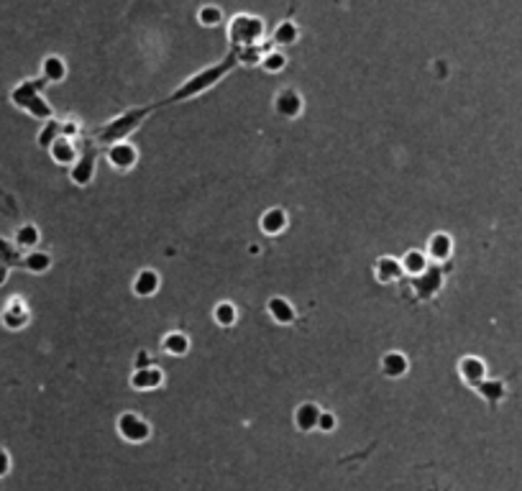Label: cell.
Returning a JSON list of instances; mask_svg holds the SVG:
<instances>
[{"instance_id": "obj_1", "label": "cell", "mask_w": 522, "mask_h": 491, "mask_svg": "<svg viewBox=\"0 0 522 491\" xmlns=\"http://www.w3.org/2000/svg\"><path fill=\"white\" fill-rule=\"evenodd\" d=\"M238 70V59H236V52H228L220 59V62L210 64L205 70L195 72V74H189L187 80L180 82V87L171 92L169 98L162 100V107L164 105H174V103H187V100H195L200 95H205L207 90H213L218 82H223L231 72Z\"/></svg>"}, {"instance_id": "obj_35", "label": "cell", "mask_w": 522, "mask_h": 491, "mask_svg": "<svg viewBox=\"0 0 522 491\" xmlns=\"http://www.w3.org/2000/svg\"><path fill=\"white\" fill-rule=\"evenodd\" d=\"M62 136L74 141L80 136V121H62Z\"/></svg>"}, {"instance_id": "obj_22", "label": "cell", "mask_w": 522, "mask_h": 491, "mask_svg": "<svg viewBox=\"0 0 522 491\" xmlns=\"http://www.w3.org/2000/svg\"><path fill=\"white\" fill-rule=\"evenodd\" d=\"M474 392H477L479 397H481V399L492 407V410H497V404L507 397V384H504L502 379H484V382H481Z\"/></svg>"}, {"instance_id": "obj_5", "label": "cell", "mask_w": 522, "mask_h": 491, "mask_svg": "<svg viewBox=\"0 0 522 491\" xmlns=\"http://www.w3.org/2000/svg\"><path fill=\"white\" fill-rule=\"evenodd\" d=\"M116 430L121 440H126L131 446H141L152 438V425L136 412H121L116 417Z\"/></svg>"}, {"instance_id": "obj_28", "label": "cell", "mask_w": 522, "mask_h": 491, "mask_svg": "<svg viewBox=\"0 0 522 491\" xmlns=\"http://www.w3.org/2000/svg\"><path fill=\"white\" fill-rule=\"evenodd\" d=\"M213 320H216V325H220V328H233L236 322H238V307H236L233 302H228V300L218 302L216 307H213Z\"/></svg>"}, {"instance_id": "obj_20", "label": "cell", "mask_w": 522, "mask_h": 491, "mask_svg": "<svg viewBox=\"0 0 522 491\" xmlns=\"http://www.w3.org/2000/svg\"><path fill=\"white\" fill-rule=\"evenodd\" d=\"M379 366H382V374L387 379H402L410 371V358L402 351H387L379 361Z\"/></svg>"}, {"instance_id": "obj_3", "label": "cell", "mask_w": 522, "mask_h": 491, "mask_svg": "<svg viewBox=\"0 0 522 491\" xmlns=\"http://www.w3.org/2000/svg\"><path fill=\"white\" fill-rule=\"evenodd\" d=\"M44 87L46 82L41 77H28V80H21L16 87L10 90V103L23 110L26 116H31L34 121H52L54 118V107L49 105V100L44 98Z\"/></svg>"}, {"instance_id": "obj_21", "label": "cell", "mask_w": 522, "mask_h": 491, "mask_svg": "<svg viewBox=\"0 0 522 491\" xmlns=\"http://www.w3.org/2000/svg\"><path fill=\"white\" fill-rule=\"evenodd\" d=\"M49 156H52V161L59 164V167H72L74 161L80 159V152H77V146H74L72 138L59 136V138L49 146Z\"/></svg>"}, {"instance_id": "obj_15", "label": "cell", "mask_w": 522, "mask_h": 491, "mask_svg": "<svg viewBox=\"0 0 522 491\" xmlns=\"http://www.w3.org/2000/svg\"><path fill=\"white\" fill-rule=\"evenodd\" d=\"M459 376L468 389H477L486 379V364L479 356H463L459 361Z\"/></svg>"}, {"instance_id": "obj_38", "label": "cell", "mask_w": 522, "mask_h": 491, "mask_svg": "<svg viewBox=\"0 0 522 491\" xmlns=\"http://www.w3.org/2000/svg\"><path fill=\"white\" fill-rule=\"evenodd\" d=\"M8 277H10V267H6V264H0V286L8 282Z\"/></svg>"}, {"instance_id": "obj_14", "label": "cell", "mask_w": 522, "mask_h": 491, "mask_svg": "<svg viewBox=\"0 0 522 491\" xmlns=\"http://www.w3.org/2000/svg\"><path fill=\"white\" fill-rule=\"evenodd\" d=\"M267 315H269L271 322H277V325H295V322H297L295 304L289 302L287 297H280V295L267 300Z\"/></svg>"}, {"instance_id": "obj_7", "label": "cell", "mask_w": 522, "mask_h": 491, "mask_svg": "<svg viewBox=\"0 0 522 491\" xmlns=\"http://www.w3.org/2000/svg\"><path fill=\"white\" fill-rule=\"evenodd\" d=\"M95 171H98V154H95V149H87L70 167V182H72L74 187H87L95 179Z\"/></svg>"}, {"instance_id": "obj_36", "label": "cell", "mask_w": 522, "mask_h": 491, "mask_svg": "<svg viewBox=\"0 0 522 491\" xmlns=\"http://www.w3.org/2000/svg\"><path fill=\"white\" fill-rule=\"evenodd\" d=\"M10 466H13L10 453L6 450V448H0V479H6V476L10 474Z\"/></svg>"}, {"instance_id": "obj_12", "label": "cell", "mask_w": 522, "mask_h": 491, "mask_svg": "<svg viewBox=\"0 0 522 491\" xmlns=\"http://www.w3.org/2000/svg\"><path fill=\"white\" fill-rule=\"evenodd\" d=\"M425 253H428V259L432 264H448L450 256H453V238H450L448 233H432L430 238H428V246H425Z\"/></svg>"}, {"instance_id": "obj_2", "label": "cell", "mask_w": 522, "mask_h": 491, "mask_svg": "<svg viewBox=\"0 0 522 491\" xmlns=\"http://www.w3.org/2000/svg\"><path fill=\"white\" fill-rule=\"evenodd\" d=\"M162 107V103H152V105H141V107H131L126 113H121V116L110 118L108 123H103L100 128H95V134H92V141L98 143V146H113V143H121V141H128V136L136 134L141 125L146 123V118L156 113Z\"/></svg>"}, {"instance_id": "obj_24", "label": "cell", "mask_w": 522, "mask_h": 491, "mask_svg": "<svg viewBox=\"0 0 522 491\" xmlns=\"http://www.w3.org/2000/svg\"><path fill=\"white\" fill-rule=\"evenodd\" d=\"M300 41V26L292 18H284L277 23V28L271 31V44L274 46H292Z\"/></svg>"}, {"instance_id": "obj_18", "label": "cell", "mask_w": 522, "mask_h": 491, "mask_svg": "<svg viewBox=\"0 0 522 491\" xmlns=\"http://www.w3.org/2000/svg\"><path fill=\"white\" fill-rule=\"evenodd\" d=\"M67 62H64L59 54H49L41 59V72H39V77L46 82V85H62L67 80Z\"/></svg>"}, {"instance_id": "obj_11", "label": "cell", "mask_w": 522, "mask_h": 491, "mask_svg": "<svg viewBox=\"0 0 522 491\" xmlns=\"http://www.w3.org/2000/svg\"><path fill=\"white\" fill-rule=\"evenodd\" d=\"M28 320H31V315H28L26 302H23L21 297H10L6 310L0 313V322H3L8 331H21V328L28 325Z\"/></svg>"}, {"instance_id": "obj_10", "label": "cell", "mask_w": 522, "mask_h": 491, "mask_svg": "<svg viewBox=\"0 0 522 491\" xmlns=\"http://www.w3.org/2000/svg\"><path fill=\"white\" fill-rule=\"evenodd\" d=\"M287 225H289V215L284 207H267L264 213H261L259 218V228L264 236H269V238H277V236H282V233L287 231Z\"/></svg>"}, {"instance_id": "obj_33", "label": "cell", "mask_w": 522, "mask_h": 491, "mask_svg": "<svg viewBox=\"0 0 522 491\" xmlns=\"http://www.w3.org/2000/svg\"><path fill=\"white\" fill-rule=\"evenodd\" d=\"M21 249L16 243L6 241L3 236H0V264H6V267H21Z\"/></svg>"}, {"instance_id": "obj_37", "label": "cell", "mask_w": 522, "mask_h": 491, "mask_svg": "<svg viewBox=\"0 0 522 491\" xmlns=\"http://www.w3.org/2000/svg\"><path fill=\"white\" fill-rule=\"evenodd\" d=\"M144 366H152V361H149V353L141 351V353L136 356V368H144Z\"/></svg>"}, {"instance_id": "obj_9", "label": "cell", "mask_w": 522, "mask_h": 491, "mask_svg": "<svg viewBox=\"0 0 522 491\" xmlns=\"http://www.w3.org/2000/svg\"><path fill=\"white\" fill-rule=\"evenodd\" d=\"M128 384L134 392H156L164 384V371L159 366H144V368H134V374L128 379Z\"/></svg>"}, {"instance_id": "obj_6", "label": "cell", "mask_w": 522, "mask_h": 491, "mask_svg": "<svg viewBox=\"0 0 522 491\" xmlns=\"http://www.w3.org/2000/svg\"><path fill=\"white\" fill-rule=\"evenodd\" d=\"M274 113L284 121H297L305 113V98L295 87H282L274 95Z\"/></svg>"}, {"instance_id": "obj_4", "label": "cell", "mask_w": 522, "mask_h": 491, "mask_svg": "<svg viewBox=\"0 0 522 491\" xmlns=\"http://www.w3.org/2000/svg\"><path fill=\"white\" fill-rule=\"evenodd\" d=\"M267 36V21L253 13H236L225 23V41L231 46V52L246 49V46H259Z\"/></svg>"}, {"instance_id": "obj_25", "label": "cell", "mask_w": 522, "mask_h": 491, "mask_svg": "<svg viewBox=\"0 0 522 491\" xmlns=\"http://www.w3.org/2000/svg\"><path fill=\"white\" fill-rule=\"evenodd\" d=\"M162 351L167 353V356H171V358L187 356V353H189V338H187V333H182V331H169V333H167V335L162 338Z\"/></svg>"}, {"instance_id": "obj_30", "label": "cell", "mask_w": 522, "mask_h": 491, "mask_svg": "<svg viewBox=\"0 0 522 491\" xmlns=\"http://www.w3.org/2000/svg\"><path fill=\"white\" fill-rule=\"evenodd\" d=\"M225 21L223 8L220 6H213V3H205L198 8V23L205 28H218Z\"/></svg>"}, {"instance_id": "obj_13", "label": "cell", "mask_w": 522, "mask_h": 491, "mask_svg": "<svg viewBox=\"0 0 522 491\" xmlns=\"http://www.w3.org/2000/svg\"><path fill=\"white\" fill-rule=\"evenodd\" d=\"M374 277H377L379 284H397L405 279V269H402V261L395 259V256H379L374 261Z\"/></svg>"}, {"instance_id": "obj_27", "label": "cell", "mask_w": 522, "mask_h": 491, "mask_svg": "<svg viewBox=\"0 0 522 491\" xmlns=\"http://www.w3.org/2000/svg\"><path fill=\"white\" fill-rule=\"evenodd\" d=\"M13 243H16L21 251H34L39 243H41V231H39L34 223L21 225L19 231H16V236H13Z\"/></svg>"}, {"instance_id": "obj_23", "label": "cell", "mask_w": 522, "mask_h": 491, "mask_svg": "<svg viewBox=\"0 0 522 491\" xmlns=\"http://www.w3.org/2000/svg\"><path fill=\"white\" fill-rule=\"evenodd\" d=\"M402 269H405V277H413L417 279L420 274H425L428 271V267H430V259H428V253L420 249H410L405 251V256H402Z\"/></svg>"}, {"instance_id": "obj_17", "label": "cell", "mask_w": 522, "mask_h": 491, "mask_svg": "<svg viewBox=\"0 0 522 491\" xmlns=\"http://www.w3.org/2000/svg\"><path fill=\"white\" fill-rule=\"evenodd\" d=\"M413 286H415V292H417V300H430V297L443 286V269L441 267H435V269L428 267L425 274H420L417 279H413Z\"/></svg>"}, {"instance_id": "obj_16", "label": "cell", "mask_w": 522, "mask_h": 491, "mask_svg": "<svg viewBox=\"0 0 522 491\" xmlns=\"http://www.w3.org/2000/svg\"><path fill=\"white\" fill-rule=\"evenodd\" d=\"M159 286H162V277H159V271H154V269H141L138 274L134 277L131 282V292L136 297H141V300H149L159 292Z\"/></svg>"}, {"instance_id": "obj_32", "label": "cell", "mask_w": 522, "mask_h": 491, "mask_svg": "<svg viewBox=\"0 0 522 491\" xmlns=\"http://www.w3.org/2000/svg\"><path fill=\"white\" fill-rule=\"evenodd\" d=\"M62 136V121H56V118H52V121H46L44 125H41V131L36 134V143L41 146V149H46L49 152V146L56 141Z\"/></svg>"}, {"instance_id": "obj_19", "label": "cell", "mask_w": 522, "mask_h": 491, "mask_svg": "<svg viewBox=\"0 0 522 491\" xmlns=\"http://www.w3.org/2000/svg\"><path fill=\"white\" fill-rule=\"evenodd\" d=\"M323 415V407L315 402H302L295 407V428L300 432H315L317 430V420Z\"/></svg>"}, {"instance_id": "obj_31", "label": "cell", "mask_w": 522, "mask_h": 491, "mask_svg": "<svg viewBox=\"0 0 522 491\" xmlns=\"http://www.w3.org/2000/svg\"><path fill=\"white\" fill-rule=\"evenodd\" d=\"M269 49H274V44H267V46H246V49H238L236 52V59H238V67H256V64H261V56L269 52Z\"/></svg>"}, {"instance_id": "obj_29", "label": "cell", "mask_w": 522, "mask_h": 491, "mask_svg": "<svg viewBox=\"0 0 522 491\" xmlns=\"http://www.w3.org/2000/svg\"><path fill=\"white\" fill-rule=\"evenodd\" d=\"M259 67L267 72V74H280V72H284V67H287V54L274 46V49H269V52L261 56Z\"/></svg>"}, {"instance_id": "obj_26", "label": "cell", "mask_w": 522, "mask_h": 491, "mask_svg": "<svg viewBox=\"0 0 522 491\" xmlns=\"http://www.w3.org/2000/svg\"><path fill=\"white\" fill-rule=\"evenodd\" d=\"M21 269H26L28 274H46L52 269V253L46 251H26L23 259H21Z\"/></svg>"}, {"instance_id": "obj_8", "label": "cell", "mask_w": 522, "mask_h": 491, "mask_svg": "<svg viewBox=\"0 0 522 491\" xmlns=\"http://www.w3.org/2000/svg\"><path fill=\"white\" fill-rule=\"evenodd\" d=\"M105 159L116 171H131L138 164V149L131 141L113 143L105 149Z\"/></svg>"}, {"instance_id": "obj_34", "label": "cell", "mask_w": 522, "mask_h": 491, "mask_svg": "<svg viewBox=\"0 0 522 491\" xmlns=\"http://www.w3.org/2000/svg\"><path fill=\"white\" fill-rule=\"evenodd\" d=\"M335 428H338V417H335L333 412L323 410L320 420H317V430H320V432H333Z\"/></svg>"}]
</instances>
